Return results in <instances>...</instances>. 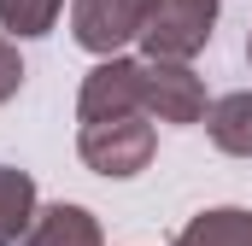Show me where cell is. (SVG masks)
Returning <instances> with one entry per match:
<instances>
[{
  "mask_svg": "<svg viewBox=\"0 0 252 246\" xmlns=\"http://www.w3.org/2000/svg\"><path fill=\"white\" fill-rule=\"evenodd\" d=\"M35 176L18 170V164H0V246L24 241L30 223H35Z\"/></svg>",
  "mask_w": 252,
  "mask_h": 246,
  "instance_id": "obj_8",
  "label": "cell"
},
{
  "mask_svg": "<svg viewBox=\"0 0 252 246\" xmlns=\"http://www.w3.org/2000/svg\"><path fill=\"white\" fill-rule=\"evenodd\" d=\"M141 112L158 123H199L205 118V82L176 59H141Z\"/></svg>",
  "mask_w": 252,
  "mask_h": 246,
  "instance_id": "obj_4",
  "label": "cell"
},
{
  "mask_svg": "<svg viewBox=\"0 0 252 246\" xmlns=\"http://www.w3.org/2000/svg\"><path fill=\"white\" fill-rule=\"evenodd\" d=\"M211 24H217V0H153V18L141 30V47H147V59L188 64L211 41Z\"/></svg>",
  "mask_w": 252,
  "mask_h": 246,
  "instance_id": "obj_2",
  "label": "cell"
},
{
  "mask_svg": "<svg viewBox=\"0 0 252 246\" xmlns=\"http://www.w3.org/2000/svg\"><path fill=\"white\" fill-rule=\"evenodd\" d=\"M176 246H252V211H241V205L199 211L188 229L176 235Z\"/></svg>",
  "mask_w": 252,
  "mask_h": 246,
  "instance_id": "obj_9",
  "label": "cell"
},
{
  "mask_svg": "<svg viewBox=\"0 0 252 246\" xmlns=\"http://www.w3.org/2000/svg\"><path fill=\"white\" fill-rule=\"evenodd\" d=\"M76 153H82V164L94 170V176H112V182H124V176H141L147 164H153V123L141 118H100V123H82L76 129Z\"/></svg>",
  "mask_w": 252,
  "mask_h": 246,
  "instance_id": "obj_1",
  "label": "cell"
},
{
  "mask_svg": "<svg viewBox=\"0 0 252 246\" xmlns=\"http://www.w3.org/2000/svg\"><path fill=\"white\" fill-rule=\"evenodd\" d=\"M247 64H252V35H247Z\"/></svg>",
  "mask_w": 252,
  "mask_h": 246,
  "instance_id": "obj_12",
  "label": "cell"
},
{
  "mask_svg": "<svg viewBox=\"0 0 252 246\" xmlns=\"http://www.w3.org/2000/svg\"><path fill=\"white\" fill-rule=\"evenodd\" d=\"M18 246H106L100 241V223H94V211L88 205H41L35 211V223H30V235Z\"/></svg>",
  "mask_w": 252,
  "mask_h": 246,
  "instance_id": "obj_6",
  "label": "cell"
},
{
  "mask_svg": "<svg viewBox=\"0 0 252 246\" xmlns=\"http://www.w3.org/2000/svg\"><path fill=\"white\" fill-rule=\"evenodd\" d=\"M59 6L64 0H0V30H12V35H47L59 24Z\"/></svg>",
  "mask_w": 252,
  "mask_h": 246,
  "instance_id": "obj_10",
  "label": "cell"
},
{
  "mask_svg": "<svg viewBox=\"0 0 252 246\" xmlns=\"http://www.w3.org/2000/svg\"><path fill=\"white\" fill-rule=\"evenodd\" d=\"M18 88H24V59H18V47L0 35V106H6Z\"/></svg>",
  "mask_w": 252,
  "mask_h": 246,
  "instance_id": "obj_11",
  "label": "cell"
},
{
  "mask_svg": "<svg viewBox=\"0 0 252 246\" xmlns=\"http://www.w3.org/2000/svg\"><path fill=\"white\" fill-rule=\"evenodd\" d=\"M205 135H211L217 153H229V158H252V88L211 100V106H205Z\"/></svg>",
  "mask_w": 252,
  "mask_h": 246,
  "instance_id": "obj_7",
  "label": "cell"
},
{
  "mask_svg": "<svg viewBox=\"0 0 252 246\" xmlns=\"http://www.w3.org/2000/svg\"><path fill=\"white\" fill-rule=\"evenodd\" d=\"M147 18H153V0H76L70 35H76V47H88L100 59H118V47L141 41Z\"/></svg>",
  "mask_w": 252,
  "mask_h": 246,
  "instance_id": "obj_3",
  "label": "cell"
},
{
  "mask_svg": "<svg viewBox=\"0 0 252 246\" xmlns=\"http://www.w3.org/2000/svg\"><path fill=\"white\" fill-rule=\"evenodd\" d=\"M135 112H141V59H100L82 76V94H76V118L82 123L135 118Z\"/></svg>",
  "mask_w": 252,
  "mask_h": 246,
  "instance_id": "obj_5",
  "label": "cell"
}]
</instances>
